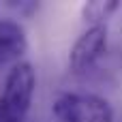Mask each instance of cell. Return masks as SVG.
Returning <instances> with one entry per match:
<instances>
[{
	"label": "cell",
	"mask_w": 122,
	"mask_h": 122,
	"mask_svg": "<svg viewBox=\"0 0 122 122\" xmlns=\"http://www.w3.org/2000/svg\"><path fill=\"white\" fill-rule=\"evenodd\" d=\"M34 86L36 75L30 62H19L11 69L0 97V122H24L32 105Z\"/></svg>",
	"instance_id": "6da1fadb"
},
{
	"label": "cell",
	"mask_w": 122,
	"mask_h": 122,
	"mask_svg": "<svg viewBox=\"0 0 122 122\" xmlns=\"http://www.w3.org/2000/svg\"><path fill=\"white\" fill-rule=\"evenodd\" d=\"M51 109L60 122H114L112 105L97 94H60Z\"/></svg>",
	"instance_id": "7a4b0ae2"
},
{
	"label": "cell",
	"mask_w": 122,
	"mask_h": 122,
	"mask_svg": "<svg viewBox=\"0 0 122 122\" xmlns=\"http://www.w3.org/2000/svg\"><path fill=\"white\" fill-rule=\"evenodd\" d=\"M107 47V26H92L88 28L71 47L69 54V66L73 73H86L103 54Z\"/></svg>",
	"instance_id": "3957f363"
},
{
	"label": "cell",
	"mask_w": 122,
	"mask_h": 122,
	"mask_svg": "<svg viewBox=\"0 0 122 122\" xmlns=\"http://www.w3.org/2000/svg\"><path fill=\"white\" fill-rule=\"evenodd\" d=\"M0 49L6 60H17L28 49L26 30L15 19H0Z\"/></svg>",
	"instance_id": "277c9868"
},
{
	"label": "cell",
	"mask_w": 122,
	"mask_h": 122,
	"mask_svg": "<svg viewBox=\"0 0 122 122\" xmlns=\"http://www.w3.org/2000/svg\"><path fill=\"white\" fill-rule=\"evenodd\" d=\"M118 6H120L118 0H94V2H86L84 4L81 15L90 24V28L92 26H105L103 21H107L109 15L118 11Z\"/></svg>",
	"instance_id": "5b68a950"
},
{
	"label": "cell",
	"mask_w": 122,
	"mask_h": 122,
	"mask_svg": "<svg viewBox=\"0 0 122 122\" xmlns=\"http://www.w3.org/2000/svg\"><path fill=\"white\" fill-rule=\"evenodd\" d=\"M9 6H11V9H15V11H19V13H24V15H30L32 11H36V9H39V4H36V2H32V0H24V2L9 0Z\"/></svg>",
	"instance_id": "8992f818"
},
{
	"label": "cell",
	"mask_w": 122,
	"mask_h": 122,
	"mask_svg": "<svg viewBox=\"0 0 122 122\" xmlns=\"http://www.w3.org/2000/svg\"><path fill=\"white\" fill-rule=\"evenodd\" d=\"M6 62H9V60H6V56H4V54H2V49H0V66H2V64H6Z\"/></svg>",
	"instance_id": "52a82bcc"
}]
</instances>
